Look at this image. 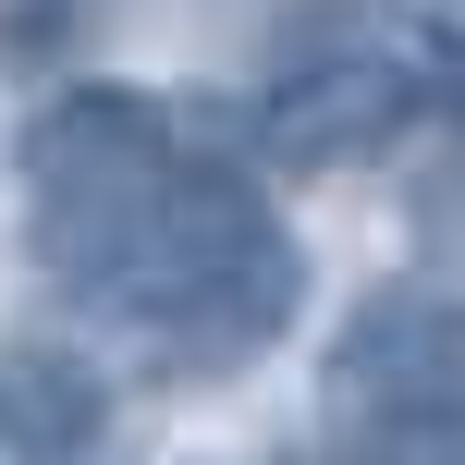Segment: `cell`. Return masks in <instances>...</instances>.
<instances>
[{"mask_svg":"<svg viewBox=\"0 0 465 465\" xmlns=\"http://www.w3.org/2000/svg\"><path fill=\"white\" fill-rule=\"evenodd\" d=\"M111 306L135 319L160 380H232L306 306V245L257 209V184L232 160H184V184H172L160 232L135 245V270L111 282Z\"/></svg>","mask_w":465,"mask_h":465,"instance_id":"6da1fadb","label":"cell"},{"mask_svg":"<svg viewBox=\"0 0 465 465\" xmlns=\"http://www.w3.org/2000/svg\"><path fill=\"white\" fill-rule=\"evenodd\" d=\"M184 123L147 86H62L25 123V232H37L49 282L111 294L135 270V245L160 232L172 184H184Z\"/></svg>","mask_w":465,"mask_h":465,"instance_id":"7a4b0ae2","label":"cell"},{"mask_svg":"<svg viewBox=\"0 0 465 465\" xmlns=\"http://www.w3.org/2000/svg\"><path fill=\"white\" fill-rule=\"evenodd\" d=\"M331 429H380V417H417V404H465V306L453 294H368L343 331H331V368H319Z\"/></svg>","mask_w":465,"mask_h":465,"instance_id":"3957f363","label":"cell"},{"mask_svg":"<svg viewBox=\"0 0 465 465\" xmlns=\"http://www.w3.org/2000/svg\"><path fill=\"white\" fill-rule=\"evenodd\" d=\"M417 111H429V74L404 62V49H319V62H294L270 86L257 147H270L282 172H355V160H380Z\"/></svg>","mask_w":465,"mask_h":465,"instance_id":"277c9868","label":"cell"},{"mask_svg":"<svg viewBox=\"0 0 465 465\" xmlns=\"http://www.w3.org/2000/svg\"><path fill=\"white\" fill-rule=\"evenodd\" d=\"M98 429H111V380L86 368V343H0V453L86 465Z\"/></svg>","mask_w":465,"mask_h":465,"instance_id":"5b68a950","label":"cell"},{"mask_svg":"<svg viewBox=\"0 0 465 465\" xmlns=\"http://www.w3.org/2000/svg\"><path fill=\"white\" fill-rule=\"evenodd\" d=\"M355 465H465V404H417V417L355 429Z\"/></svg>","mask_w":465,"mask_h":465,"instance_id":"8992f818","label":"cell"}]
</instances>
